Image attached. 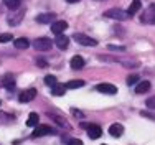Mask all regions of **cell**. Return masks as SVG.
I'll list each match as a JSON object with an SVG mask.
<instances>
[{"instance_id":"cell-1","label":"cell","mask_w":155,"mask_h":145,"mask_svg":"<svg viewBox=\"0 0 155 145\" xmlns=\"http://www.w3.org/2000/svg\"><path fill=\"white\" fill-rule=\"evenodd\" d=\"M23 18H25V8H17V10H12V13L8 15L7 21H8V25H12V27H17V25L21 23Z\"/></svg>"},{"instance_id":"cell-2","label":"cell","mask_w":155,"mask_h":145,"mask_svg":"<svg viewBox=\"0 0 155 145\" xmlns=\"http://www.w3.org/2000/svg\"><path fill=\"white\" fill-rule=\"evenodd\" d=\"M104 17L107 18H112V20H119V21H124L129 18V13L127 10H122V8H110L104 13Z\"/></svg>"},{"instance_id":"cell-3","label":"cell","mask_w":155,"mask_h":145,"mask_svg":"<svg viewBox=\"0 0 155 145\" xmlns=\"http://www.w3.org/2000/svg\"><path fill=\"white\" fill-rule=\"evenodd\" d=\"M140 20L145 25H155V3L147 7L145 12L142 13V18H140Z\"/></svg>"},{"instance_id":"cell-4","label":"cell","mask_w":155,"mask_h":145,"mask_svg":"<svg viewBox=\"0 0 155 145\" xmlns=\"http://www.w3.org/2000/svg\"><path fill=\"white\" fill-rule=\"evenodd\" d=\"M73 38H74L79 44H83V46H96V44H97V40L91 38V36L84 35V33H74Z\"/></svg>"},{"instance_id":"cell-5","label":"cell","mask_w":155,"mask_h":145,"mask_svg":"<svg viewBox=\"0 0 155 145\" xmlns=\"http://www.w3.org/2000/svg\"><path fill=\"white\" fill-rule=\"evenodd\" d=\"M50 133H54V129L51 125H46V124H41V125H36L35 127V132L31 133L33 139L36 137H43V135H50Z\"/></svg>"},{"instance_id":"cell-6","label":"cell","mask_w":155,"mask_h":145,"mask_svg":"<svg viewBox=\"0 0 155 145\" xmlns=\"http://www.w3.org/2000/svg\"><path fill=\"white\" fill-rule=\"evenodd\" d=\"M33 48H35L36 51H48V50H51V40L45 38V36L36 38L35 41H33Z\"/></svg>"},{"instance_id":"cell-7","label":"cell","mask_w":155,"mask_h":145,"mask_svg":"<svg viewBox=\"0 0 155 145\" xmlns=\"http://www.w3.org/2000/svg\"><path fill=\"white\" fill-rule=\"evenodd\" d=\"M83 127L87 130L89 139H99V137L102 135V129L96 124H83Z\"/></svg>"},{"instance_id":"cell-8","label":"cell","mask_w":155,"mask_h":145,"mask_svg":"<svg viewBox=\"0 0 155 145\" xmlns=\"http://www.w3.org/2000/svg\"><path fill=\"white\" fill-rule=\"evenodd\" d=\"M96 91L102 92V94H109V96H112V94H117V87L114 86V84H109V83L97 84V86H96Z\"/></svg>"},{"instance_id":"cell-9","label":"cell","mask_w":155,"mask_h":145,"mask_svg":"<svg viewBox=\"0 0 155 145\" xmlns=\"http://www.w3.org/2000/svg\"><path fill=\"white\" fill-rule=\"evenodd\" d=\"M36 97V89H27V91H23L20 96H18V101H20L21 104L23 102H30V101H33V99Z\"/></svg>"},{"instance_id":"cell-10","label":"cell","mask_w":155,"mask_h":145,"mask_svg":"<svg viewBox=\"0 0 155 145\" xmlns=\"http://www.w3.org/2000/svg\"><path fill=\"white\" fill-rule=\"evenodd\" d=\"M54 18H56V13H53V12H46V13H40L38 17H36V21L38 23H53L54 21Z\"/></svg>"},{"instance_id":"cell-11","label":"cell","mask_w":155,"mask_h":145,"mask_svg":"<svg viewBox=\"0 0 155 145\" xmlns=\"http://www.w3.org/2000/svg\"><path fill=\"white\" fill-rule=\"evenodd\" d=\"M66 28H68V23H66L64 20H58V21H53V23H51V31H53L54 35H61Z\"/></svg>"},{"instance_id":"cell-12","label":"cell","mask_w":155,"mask_h":145,"mask_svg":"<svg viewBox=\"0 0 155 145\" xmlns=\"http://www.w3.org/2000/svg\"><path fill=\"white\" fill-rule=\"evenodd\" d=\"M54 44H56L60 50H66L69 44V38L64 35H56V40H54Z\"/></svg>"},{"instance_id":"cell-13","label":"cell","mask_w":155,"mask_h":145,"mask_svg":"<svg viewBox=\"0 0 155 145\" xmlns=\"http://www.w3.org/2000/svg\"><path fill=\"white\" fill-rule=\"evenodd\" d=\"M142 8V2L140 0H132V3L129 5V8H127V13H129V17H134V13H137L139 10Z\"/></svg>"},{"instance_id":"cell-14","label":"cell","mask_w":155,"mask_h":145,"mask_svg":"<svg viewBox=\"0 0 155 145\" xmlns=\"http://www.w3.org/2000/svg\"><path fill=\"white\" fill-rule=\"evenodd\" d=\"M109 133L112 137H116V139H117V137H120L124 133V125L122 124H112L109 127Z\"/></svg>"},{"instance_id":"cell-15","label":"cell","mask_w":155,"mask_h":145,"mask_svg":"<svg viewBox=\"0 0 155 145\" xmlns=\"http://www.w3.org/2000/svg\"><path fill=\"white\" fill-rule=\"evenodd\" d=\"M71 68L73 69H83L84 68V59L81 58V56H73L71 58Z\"/></svg>"},{"instance_id":"cell-16","label":"cell","mask_w":155,"mask_h":145,"mask_svg":"<svg viewBox=\"0 0 155 145\" xmlns=\"http://www.w3.org/2000/svg\"><path fill=\"white\" fill-rule=\"evenodd\" d=\"M13 44H15L17 50H27V48L30 46L28 40H27V38H23V36H21V38H17L15 41H13Z\"/></svg>"},{"instance_id":"cell-17","label":"cell","mask_w":155,"mask_h":145,"mask_svg":"<svg viewBox=\"0 0 155 145\" xmlns=\"http://www.w3.org/2000/svg\"><path fill=\"white\" fill-rule=\"evenodd\" d=\"M149 89H150V83H149V81H142V83L137 84L135 92H137V94H143V92H147Z\"/></svg>"},{"instance_id":"cell-18","label":"cell","mask_w":155,"mask_h":145,"mask_svg":"<svg viewBox=\"0 0 155 145\" xmlns=\"http://www.w3.org/2000/svg\"><path fill=\"white\" fill-rule=\"evenodd\" d=\"M38 114L36 112H31L30 116H28V120H27V125L28 127H36V125H38Z\"/></svg>"},{"instance_id":"cell-19","label":"cell","mask_w":155,"mask_h":145,"mask_svg":"<svg viewBox=\"0 0 155 145\" xmlns=\"http://www.w3.org/2000/svg\"><path fill=\"white\" fill-rule=\"evenodd\" d=\"M64 91H66V86H64V84H61V83H56L53 86V94L54 96H63V94H64Z\"/></svg>"},{"instance_id":"cell-20","label":"cell","mask_w":155,"mask_h":145,"mask_svg":"<svg viewBox=\"0 0 155 145\" xmlns=\"http://www.w3.org/2000/svg\"><path fill=\"white\" fill-rule=\"evenodd\" d=\"M3 2H5V5L8 7L10 10H17V8H20L21 0H3Z\"/></svg>"},{"instance_id":"cell-21","label":"cell","mask_w":155,"mask_h":145,"mask_svg":"<svg viewBox=\"0 0 155 145\" xmlns=\"http://www.w3.org/2000/svg\"><path fill=\"white\" fill-rule=\"evenodd\" d=\"M66 89H78V87H83L84 86V81H69V83H66L64 84Z\"/></svg>"},{"instance_id":"cell-22","label":"cell","mask_w":155,"mask_h":145,"mask_svg":"<svg viewBox=\"0 0 155 145\" xmlns=\"http://www.w3.org/2000/svg\"><path fill=\"white\" fill-rule=\"evenodd\" d=\"M3 86H5L7 91H12V89L15 87V81H13V77L5 76V79H3Z\"/></svg>"},{"instance_id":"cell-23","label":"cell","mask_w":155,"mask_h":145,"mask_svg":"<svg viewBox=\"0 0 155 145\" xmlns=\"http://www.w3.org/2000/svg\"><path fill=\"white\" fill-rule=\"evenodd\" d=\"M56 83H58V81H56V77H54L53 74H48V76L45 77V84H46V86H51V87H53Z\"/></svg>"},{"instance_id":"cell-24","label":"cell","mask_w":155,"mask_h":145,"mask_svg":"<svg viewBox=\"0 0 155 145\" xmlns=\"http://www.w3.org/2000/svg\"><path fill=\"white\" fill-rule=\"evenodd\" d=\"M10 40H13V36L10 35V33H2V35H0V43H7V41H10Z\"/></svg>"},{"instance_id":"cell-25","label":"cell","mask_w":155,"mask_h":145,"mask_svg":"<svg viewBox=\"0 0 155 145\" xmlns=\"http://www.w3.org/2000/svg\"><path fill=\"white\" fill-rule=\"evenodd\" d=\"M145 106L149 107V109H152V110H155V96H152V97H149V99H147Z\"/></svg>"},{"instance_id":"cell-26","label":"cell","mask_w":155,"mask_h":145,"mask_svg":"<svg viewBox=\"0 0 155 145\" xmlns=\"http://www.w3.org/2000/svg\"><path fill=\"white\" fill-rule=\"evenodd\" d=\"M109 51H125V46H119V44H109Z\"/></svg>"},{"instance_id":"cell-27","label":"cell","mask_w":155,"mask_h":145,"mask_svg":"<svg viewBox=\"0 0 155 145\" xmlns=\"http://www.w3.org/2000/svg\"><path fill=\"white\" fill-rule=\"evenodd\" d=\"M139 81V76H135V74H132V76L127 77V86H134L135 83Z\"/></svg>"},{"instance_id":"cell-28","label":"cell","mask_w":155,"mask_h":145,"mask_svg":"<svg viewBox=\"0 0 155 145\" xmlns=\"http://www.w3.org/2000/svg\"><path fill=\"white\" fill-rule=\"evenodd\" d=\"M53 119H54V120H56V122H58V124H60V125H63V127H68V129H69V124H68V122H66V120H63L61 117H56V116H54Z\"/></svg>"},{"instance_id":"cell-29","label":"cell","mask_w":155,"mask_h":145,"mask_svg":"<svg viewBox=\"0 0 155 145\" xmlns=\"http://www.w3.org/2000/svg\"><path fill=\"white\" fill-rule=\"evenodd\" d=\"M5 119H10L8 114H5V112H0V122H7Z\"/></svg>"},{"instance_id":"cell-30","label":"cell","mask_w":155,"mask_h":145,"mask_svg":"<svg viewBox=\"0 0 155 145\" xmlns=\"http://www.w3.org/2000/svg\"><path fill=\"white\" fill-rule=\"evenodd\" d=\"M36 64H38L40 68H46V61H45V59H38V61H36Z\"/></svg>"},{"instance_id":"cell-31","label":"cell","mask_w":155,"mask_h":145,"mask_svg":"<svg viewBox=\"0 0 155 145\" xmlns=\"http://www.w3.org/2000/svg\"><path fill=\"white\" fill-rule=\"evenodd\" d=\"M69 145H83V142H81V140H69Z\"/></svg>"},{"instance_id":"cell-32","label":"cell","mask_w":155,"mask_h":145,"mask_svg":"<svg viewBox=\"0 0 155 145\" xmlns=\"http://www.w3.org/2000/svg\"><path fill=\"white\" fill-rule=\"evenodd\" d=\"M142 116L143 117H150L152 120H155V116H152V114H149V112H142Z\"/></svg>"},{"instance_id":"cell-33","label":"cell","mask_w":155,"mask_h":145,"mask_svg":"<svg viewBox=\"0 0 155 145\" xmlns=\"http://www.w3.org/2000/svg\"><path fill=\"white\" fill-rule=\"evenodd\" d=\"M71 112H73V114H74V116H79V117H83V114H81V112H79V110H76V109H73V110H71Z\"/></svg>"},{"instance_id":"cell-34","label":"cell","mask_w":155,"mask_h":145,"mask_svg":"<svg viewBox=\"0 0 155 145\" xmlns=\"http://www.w3.org/2000/svg\"><path fill=\"white\" fill-rule=\"evenodd\" d=\"M66 2H69V3H78V2H81V0H66Z\"/></svg>"}]
</instances>
